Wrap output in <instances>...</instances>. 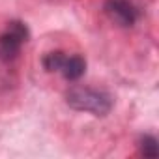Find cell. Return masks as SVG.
<instances>
[{"label":"cell","mask_w":159,"mask_h":159,"mask_svg":"<svg viewBox=\"0 0 159 159\" xmlns=\"http://www.w3.org/2000/svg\"><path fill=\"white\" fill-rule=\"evenodd\" d=\"M66 103L79 111V112H90L94 116H107L112 111V96L105 90L77 84L66 92Z\"/></svg>","instance_id":"cell-1"},{"label":"cell","mask_w":159,"mask_h":159,"mask_svg":"<svg viewBox=\"0 0 159 159\" xmlns=\"http://www.w3.org/2000/svg\"><path fill=\"white\" fill-rule=\"evenodd\" d=\"M43 67L49 73H60L66 81H79L86 71V60L81 54L52 51L43 56Z\"/></svg>","instance_id":"cell-2"},{"label":"cell","mask_w":159,"mask_h":159,"mask_svg":"<svg viewBox=\"0 0 159 159\" xmlns=\"http://www.w3.org/2000/svg\"><path fill=\"white\" fill-rule=\"evenodd\" d=\"M105 13L122 28H131L139 21V8L131 0H105Z\"/></svg>","instance_id":"cell-4"},{"label":"cell","mask_w":159,"mask_h":159,"mask_svg":"<svg viewBox=\"0 0 159 159\" xmlns=\"http://www.w3.org/2000/svg\"><path fill=\"white\" fill-rule=\"evenodd\" d=\"M28 41V28L21 21H11L0 32V62L11 64L19 58L23 45Z\"/></svg>","instance_id":"cell-3"},{"label":"cell","mask_w":159,"mask_h":159,"mask_svg":"<svg viewBox=\"0 0 159 159\" xmlns=\"http://www.w3.org/2000/svg\"><path fill=\"white\" fill-rule=\"evenodd\" d=\"M139 146H140V153L144 157H152L153 159V157L159 155V142H157V139L153 135H142Z\"/></svg>","instance_id":"cell-5"}]
</instances>
